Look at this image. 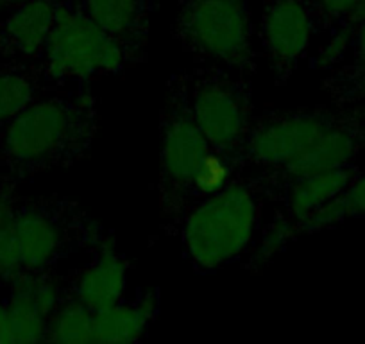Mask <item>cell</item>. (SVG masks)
<instances>
[{"label":"cell","instance_id":"cell-14","mask_svg":"<svg viewBox=\"0 0 365 344\" xmlns=\"http://www.w3.org/2000/svg\"><path fill=\"white\" fill-rule=\"evenodd\" d=\"M90 19L125 51L133 66L147 59L153 0H81Z\"/></svg>","mask_w":365,"mask_h":344},{"label":"cell","instance_id":"cell-6","mask_svg":"<svg viewBox=\"0 0 365 344\" xmlns=\"http://www.w3.org/2000/svg\"><path fill=\"white\" fill-rule=\"evenodd\" d=\"M51 88L88 86L133 66L124 49L84 11L81 0H59L54 24L36 61Z\"/></svg>","mask_w":365,"mask_h":344},{"label":"cell","instance_id":"cell-13","mask_svg":"<svg viewBox=\"0 0 365 344\" xmlns=\"http://www.w3.org/2000/svg\"><path fill=\"white\" fill-rule=\"evenodd\" d=\"M58 6L59 0H29L0 11V61L36 63Z\"/></svg>","mask_w":365,"mask_h":344},{"label":"cell","instance_id":"cell-15","mask_svg":"<svg viewBox=\"0 0 365 344\" xmlns=\"http://www.w3.org/2000/svg\"><path fill=\"white\" fill-rule=\"evenodd\" d=\"M358 165L349 163L329 171L314 172L279 185H269L272 205L285 210L296 223L310 216L315 208L346 191L360 174Z\"/></svg>","mask_w":365,"mask_h":344},{"label":"cell","instance_id":"cell-27","mask_svg":"<svg viewBox=\"0 0 365 344\" xmlns=\"http://www.w3.org/2000/svg\"><path fill=\"white\" fill-rule=\"evenodd\" d=\"M24 2H29V0H0V11H4V9L15 8V6L24 4Z\"/></svg>","mask_w":365,"mask_h":344},{"label":"cell","instance_id":"cell-7","mask_svg":"<svg viewBox=\"0 0 365 344\" xmlns=\"http://www.w3.org/2000/svg\"><path fill=\"white\" fill-rule=\"evenodd\" d=\"M185 77L192 113L201 131L217 153L238 165V154L256 117L251 77L201 63L185 70Z\"/></svg>","mask_w":365,"mask_h":344},{"label":"cell","instance_id":"cell-26","mask_svg":"<svg viewBox=\"0 0 365 344\" xmlns=\"http://www.w3.org/2000/svg\"><path fill=\"white\" fill-rule=\"evenodd\" d=\"M0 344H13L11 330L8 321V305L6 298H0Z\"/></svg>","mask_w":365,"mask_h":344},{"label":"cell","instance_id":"cell-2","mask_svg":"<svg viewBox=\"0 0 365 344\" xmlns=\"http://www.w3.org/2000/svg\"><path fill=\"white\" fill-rule=\"evenodd\" d=\"M160 228L170 226L185 210L226 187L240 167L217 153L199 128L187 92L185 70L167 79L160 110Z\"/></svg>","mask_w":365,"mask_h":344},{"label":"cell","instance_id":"cell-24","mask_svg":"<svg viewBox=\"0 0 365 344\" xmlns=\"http://www.w3.org/2000/svg\"><path fill=\"white\" fill-rule=\"evenodd\" d=\"M365 65V20L351 31L349 49L342 65Z\"/></svg>","mask_w":365,"mask_h":344},{"label":"cell","instance_id":"cell-8","mask_svg":"<svg viewBox=\"0 0 365 344\" xmlns=\"http://www.w3.org/2000/svg\"><path fill=\"white\" fill-rule=\"evenodd\" d=\"M344 106L319 104L256 113L238 154L242 171H272L310 149L342 115Z\"/></svg>","mask_w":365,"mask_h":344},{"label":"cell","instance_id":"cell-18","mask_svg":"<svg viewBox=\"0 0 365 344\" xmlns=\"http://www.w3.org/2000/svg\"><path fill=\"white\" fill-rule=\"evenodd\" d=\"M297 223L279 206L270 205V216L265 219L255 244L240 260V265L249 275H262L282 253L297 241Z\"/></svg>","mask_w":365,"mask_h":344},{"label":"cell","instance_id":"cell-22","mask_svg":"<svg viewBox=\"0 0 365 344\" xmlns=\"http://www.w3.org/2000/svg\"><path fill=\"white\" fill-rule=\"evenodd\" d=\"M321 15V36H331L344 27L358 6V0H317Z\"/></svg>","mask_w":365,"mask_h":344},{"label":"cell","instance_id":"cell-23","mask_svg":"<svg viewBox=\"0 0 365 344\" xmlns=\"http://www.w3.org/2000/svg\"><path fill=\"white\" fill-rule=\"evenodd\" d=\"M344 213L347 219L351 217H365V168L353 180V183L339 194Z\"/></svg>","mask_w":365,"mask_h":344},{"label":"cell","instance_id":"cell-5","mask_svg":"<svg viewBox=\"0 0 365 344\" xmlns=\"http://www.w3.org/2000/svg\"><path fill=\"white\" fill-rule=\"evenodd\" d=\"M170 33L195 63L247 77L258 72V36L247 0H181Z\"/></svg>","mask_w":365,"mask_h":344},{"label":"cell","instance_id":"cell-3","mask_svg":"<svg viewBox=\"0 0 365 344\" xmlns=\"http://www.w3.org/2000/svg\"><path fill=\"white\" fill-rule=\"evenodd\" d=\"M270 205L262 172H240L226 187L185 210L161 233L181 244L195 275H215L247 255Z\"/></svg>","mask_w":365,"mask_h":344},{"label":"cell","instance_id":"cell-1","mask_svg":"<svg viewBox=\"0 0 365 344\" xmlns=\"http://www.w3.org/2000/svg\"><path fill=\"white\" fill-rule=\"evenodd\" d=\"M101 129V103L88 86L56 88L0 128V181H22L70 168L90 156Z\"/></svg>","mask_w":365,"mask_h":344},{"label":"cell","instance_id":"cell-16","mask_svg":"<svg viewBox=\"0 0 365 344\" xmlns=\"http://www.w3.org/2000/svg\"><path fill=\"white\" fill-rule=\"evenodd\" d=\"M161 293L158 287L136 290L118 303L96 312L93 344H129L145 337L160 315Z\"/></svg>","mask_w":365,"mask_h":344},{"label":"cell","instance_id":"cell-11","mask_svg":"<svg viewBox=\"0 0 365 344\" xmlns=\"http://www.w3.org/2000/svg\"><path fill=\"white\" fill-rule=\"evenodd\" d=\"M365 151V106H344L339 121L301 156L272 171H258L269 185L354 163Z\"/></svg>","mask_w":365,"mask_h":344},{"label":"cell","instance_id":"cell-12","mask_svg":"<svg viewBox=\"0 0 365 344\" xmlns=\"http://www.w3.org/2000/svg\"><path fill=\"white\" fill-rule=\"evenodd\" d=\"M133 264L118 251L117 238L108 231L81 268L72 269L70 294L93 312L104 310L125 296Z\"/></svg>","mask_w":365,"mask_h":344},{"label":"cell","instance_id":"cell-21","mask_svg":"<svg viewBox=\"0 0 365 344\" xmlns=\"http://www.w3.org/2000/svg\"><path fill=\"white\" fill-rule=\"evenodd\" d=\"M321 90L335 106H365V65H339L321 79Z\"/></svg>","mask_w":365,"mask_h":344},{"label":"cell","instance_id":"cell-20","mask_svg":"<svg viewBox=\"0 0 365 344\" xmlns=\"http://www.w3.org/2000/svg\"><path fill=\"white\" fill-rule=\"evenodd\" d=\"M19 185L0 181V283L22 275L15 235V198Z\"/></svg>","mask_w":365,"mask_h":344},{"label":"cell","instance_id":"cell-17","mask_svg":"<svg viewBox=\"0 0 365 344\" xmlns=\"http://www.w3.org/2000/svg\"><path fill=\"white\" fill-rule=\"evenodd\" d=\"M51 90L36 63L0 61V128Z\"/></svg>","mask_w":365,"mask_h":344},{"label":"cell","instance_id":"cell-9","mask_svg":"<svg viewBox=\"0 0 365 344\" xmlns=\"http://www.w3.org/2000/svg\"><path fill=\"white\" fill-rule=\"evenodd\" d=\"M258 45L278 86L289 83L321 36L317 0H265L258 26Z\"/></svg>","mask_w":365,"mask_h":344},{"label":"cell","instance_id":"cell-10","mask_svg":"<svg viewBox=\"0 0 365 344\" xmlns=\"http://www.w3.org/2000/svg\"><path fill=\"white\" fill-rule=\"evenodd\" d=\"M72 269L22 273L8 283V321L13 344L45 343L48 321L66 300Z\"/></svg>","mask_w":365,"mask_h":344},{"label":"cell","instance_id":"cell-4","mask_svg":"<svg viewBox=\"0 0 365 344\" xmlns=\"http://www.w3.org/2000/svg\"><path fill=\"white\" fill-rule=\"evenodd\" d=\"M108 230L65 196L15 198V235L22 273L61 269L76 256H88Z\"/></svg>","mask_w":365,"mask_h":344},{"label":"cell","instance_id":"cell-19","mask_svg":"<svg viewBox=\"0 0 365 344\" xmlns=\"http://www.w3.org/2000/svg\"><path fill=\"white\" fill-rule=\"evenodd\" d=\"M96 337V312L68 296L48 321L45 343L93 344Z\"/></svg>","mask_w":365,"mask_h":344},{"label":"cell","instance_id":"cell-25","mask_svg":"<svg viewBox=\"0 0 365 344\" xmlns=\"http://www.w3.org/2000/svg\"><path fill=\"white\" fill-rule=\"evenodd\" d=\"M364 20H365V0H358V6H356V9H354L353 15H351V19L347 20L346 26L340 27V29L336 31V33L346 34V36L351 40V31H353L354 27L358 26V24L364 22ZM333 34H335V33H333Z\"/></svg>","mask_w":365,"mask_h":344}]
</instances>
